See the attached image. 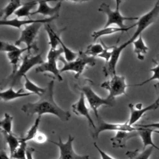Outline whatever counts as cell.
I'll return each mask as SVG.
<instances>
[{
	"mask_svg": "<svg viewBox=\"0 0 159 159\" xmlns=\"http://www.w3.org/2000/svg\"><path fill=\"white\" fill-rule=\"evenodd\" d=\"M54 81L51 80L45 87V91L40 96L39 99L35 102H28L24 104L21 110L28 116L37 114L42 116L44 114H51L56 116L61 120L68 121L71 117L69 111L63 110L55 102L53 99Z\"/></svg>",
	"mask_w": 159,
	"mask_h": 159,
	"instance_id": "1",
	"label": "cell"
},
{
	"mask_svg": "<svg viewBox=\"0 0 159 159\" xmlns=\"http://www.w3.org/2000/svg\"><path fill=\"white\" fill-rule=\"evenodd\" d=\"M158 16L159 1H158L155 4L153 7L150 11L139 17L138 21L135 23L137 29L133 35L127 41H126L125 43H122L120 46L117 47L116 45H114L112 50V57L109 61L105 65L103 68V71L106 76L108 75L112 76L114 75H116V65L123 50H124V48H125L128 45L132 43L135 40H137L138 37L140 35H142V32L157 19Z\"/></svg>",
	"mask_w": 159,
	"mask_h": 159,
	"instance_id": "2",
	"label": "cell"
},
{
	"mask_svg": "<svg viewBox=\"0 0 159 159\" xmlns=\"http://www.w3.org/2000/svg\"><path fill=\"white\" fill-rule=\"evenodd\" d=\"M58 60L63 63V67L60 70V73L65 71H73L75 73V78L78 79L83 72L86 66H93L96 65V58L94 57L88 56L83 51L78 52V57L73 61L68 62L61 56Z\"/></svg>",
	"mask_w": 159,
	"mask_h": 159,
	"instance_id": "3",
	"label": "cell"
},
{
	"mask_svg": "<svg viewBox=\"0 0 159 159\" xmlns=\"http://www.w3.org/2000/svg\"><path fill=\"white\" fill-rule=\"evenodd\" d=\"M44 61L42 57V53L30 56L27 55L24 56L22 60L21 65L19 66L17 71L13 74H11L6 79V84H10V87L14 86L20 83L22 78L35 65H42Z\"/></svg>",
	"mask_w": 159,
	"mask_h": 159,
	"instance_id": "4",
	"label": "cell"
},
{
	"mask_svg": "<svg viewBox=\"0 0 159 159\" xmlns=\"http://www.w3.org/2000/svg\"><path fill=\"white\" fill-rule=\"evenodd\" d=\"M121 1H116V7L114 11L112 10L110 6L105 2H102L99 9L98 11L102 12L106 14L107 19L104 25V27H110L112 24H116L119 28H126V25L124 24L125 20H139V17H125L122 16L119 11V6Z\"/></svg>",
	"mask_w": 159,
	"mask_h": 159,
	"instance_id": "5",
	"label": "cell"
},
{
	"mask_svg": "<svg viewBox=\"0 0 159 159\" xmlns=\"http://www.w3.org/2000/svg\"><path fill=\"white\" fill-rule=\"evenodd\" d=\"M75 87L79 91H81V93L84 94L96 118L99 116L98 114V108L99 107L102 106L112 107L116 104L115 100L111 99L107 97L102 98L96 94V93L92 89L90 85H84L82 86H76Z\"/></svg>",
	"mask_w": 159,
	"mask_h": 159,
	"instance_id": "6",
	"label": "cell"
},
{
	"mask_svg": "<svg viewBox=\"0 0 159 159\" xmlns=\"http://www.w3.org/2000/svg\"><path fill=\"white\" fill-rule=\"evenodd\" d=\"M63 53L62 48L58 49H50L47 55V61L42 65L37 66L35 71L36 73H51L55 78L57 79L58 81H62L63 78L61 76L60 70L57 65V61L59 57Z\"/></svg>",
	"mask_w": 159,
	"mask_h": 159,
	"instance_id": "7",
	"label": "cell"
},
{
	"mask_svg": "<svg viewBox=\"0 0 159 159\" xmlns=\"http://www.w3.org/2000/svg\"><path fill=\"white\" fill-rule=\"evenodd\" d=\"M42 24V23H35L26 26L23 30H21L20 37L15 42L14 44L19 47L21 43H24L26 45L28 53H30L31 49L37 52L39 48L35 43V40Z\"/></svg>",
	"mask_w": 159,
	"mask_h": 159,
	"instance_id": "8",
	"label": "cell"
},
{
	"mask_svg": "<svg viewBox=\"0 0 159 159\" xmlns=\"http://www.w3.org/2000/svg\"><path fill=\"white\" fill-rule=\"evenodd\" d=\"M125 83V78L124 76L114 75L111 78L103 82L101 86L109 91L108 98L115 100L117 96L126 95V88L129 86Z\"/></svg>",
	"mask_w": 159,
	"mask_h": 159,
	"instance_id": "9",
	"label": "cell"
},
{
	"mask_svg": "<svg viewBox=\"0 0 159 159\" xmlns=\"http://www.w3.org/2000/svg\"><path fill=\"white\" fill-rule=\"evenodd\" d=\"M97 125L96 129L92 132V137L94 139H98L100 133L104 131L108 130H114V131H128L132 132L136 131L138 127H135L128 124L127 122L122 124H114L109 123L103 120L100 116L96 118Z\"/></svg>",
	"mask_w": 159,
	"mask_h": 159,
	"instance_id": "10",
	"label": "cell"
},
{
	"mask_svg": "<svg viewBox=\"0 0 159 159\" xmlns=\"http://www.w3.org/2000/svg\"><path fill=\"white\" fill-rule=\"evenodd\" d=\"M74 137L71 135H68V140L66 142H63L60 137H59L58 142L49 140L50 142L56 145L60 149V159H89L88 155H80L76 154L73 148V142Z\"/></svg>",
	"mask_w": 159,
	"mask_h": 159,
	"instance_id": "11",
	"label": "cell"
},
{
	"mask_svg": "<svg viewBox=\"0 0 159 159\" xmlns=\"http://www.w3.org/2000/svg\"><path fill=\"white\" fill-rule=\"evenodd\" d=\"M59 16H54L52 17H47L42 19H29V20H19L17 18L13 19H7V20H1L0 24L1 25H7L17 29H21L22 26L26 25L28 24H33L35 23H42V24H48L53 20L57 19Z\"/></svg>",
	"mask_w": 159,
	"mask_h": 159,
	"instance_id": "12",
	"label": "cell"
},
{
	"mask_svg": "<svg viewBox=\"0 0 159 159\" xmlns=\"http://www.w3.org/2000/svg\"><path fill=\"white\" fill-rule=\"evenodd\" d=\"M85 96L83 93H81L80 96L78 101L73 104L71 106L73 112L78 116H84L88 120V124L92 127H93L94 130L96 129V125H95L91 115L89 114V109L85 104Z\"/></svg>",
	"mask_w": 159,
	"mask_h": 159,
	"instance_id": "13",
	"label": "cell"
},
{
	"mask_svg": "<svg viewBox=\"0 0 159 159\" xmlns=\"http://www.w3.org/2000/svg\"><path fill=\"white\" fill-rule=\"evenodd\" d=\"M62 1H59L54 7H51L48 4V1H38L39 7L37 10L31 12L30 16L36 14H42L43 16H48L49 17L59 16V12L61 8Z\"/></svg>",
	"mask_w": 159,
	"mask_h": 159,
	"instance_id": "14",
	"label": "cell"
},
{
	"mask_svg": "<svg viewBox=\"0 0 159 159\" xmlns=\"http://www.w3.org/2000/svg\"><path fill=\"white\" fill-rule=\"evenodd\" d=\"M138 135L137 130L128 132V131H117L114 137L111 139L112 145L114 148H124L127 142Z\"/></svg>",
	"mask_w": 159,
	"mask_h": 159,
	"instance_id": "15",
	"label": "cell"
},
{
	"mask_svg": "<svg viewBox=\"0 0 159 159\" xmlns=\"http://www.w3.org/2000/svg\"><path fill=\"white\" fill-rule=\"evenodd\" d=\"M129 108L130 109V117L127 122L130 125H134L148 111L155 110L157 109L154 102H153L152 104H150L147 107H142L140 109L135 108V106L130 103L129 104Z\"/></svg>",
	"mask_w": 159,
	"mask_h": 159,
	"instance_id": "16",
	"label": "cell"
},
{
	"mask_svg": "<svg viewBox=\"0 0 159 159\" xmlns=\"http://www.w3.org/2000/svg\"><path fill=\"white\" fill-rule=\"evenodd\" d=\"M138 127L137 129V133L138 135H139L142 140L143 146V150L145 149L147 147H152L153 148L157 149L159 151V147L154 143L152 140V133L153 132H157L159 134V131L155 130L154 129H150V128H145L142 127Z\"/></svg>",
	"mask_w": 159,
	"mask_h": 159,
	"instance_id": "17",
	"label": "cell"
},
{
	"mask_svg": "<svg viewBox=\"0 0 159 159\" xmlns=\"http://www.w3.org/2000/svg\"><path fill=\"white\" fill-rule=\"evenodd\" d=\"M32 94V93L27 92L25 93L23 89H20L17 91H14L12 87H10L9 89L5 91H1L0 93V96L1 99L2 101L7 102L9 101L19 98H22V97H25L28 96L29 95Z\"/></svg>",
	"mask_w": 159,
	"mask_h": 159,
	"instance_id": "18",
	"label": "cell"
},
{
	"mask_svg": "<svg viewBox=\"0 0 159 159\" xmlns=\"http://www.w3.org/2000/svg\"><path fill=\"white\" fill-rule=\"evenodd\" d=\"M136 26V24H134L129 27H127L126 28H119V27H104L102 29L98 30L97 31H94L92 34V37L94 39V41H95L96 39L99 38L100 37L104 36V35H111L113 34L116 32H127L130 29Z\"/></svg>",
	"mask_w": 159,
	"mask_h": 159,
	"instance_id": "19",
	"label": "cell"
},
{
	"mask_svg": "<svg viewBox=\"0 0 159 159\" xmlns=\"http://www.w3.org/2000/svg\"><path fill=\"white\" fill-rule=\"evenodd\" d=\"M25 51H27V47L23 48H19L16 50L8 52L7 53V56L9 60V63L12 66V71L11 74L16 73L17 71V70H18L19 63L20 61V58L21 55Z\"/></svg>",
	"mask_w": 159,
	"mask_h": 159,
	"instance_id": "20",
	"label": "cell"
},
{
	"mask_svg": "<svg viewBox=\"0 0 159 159\" xmlns=\"http://www.w3.org/2000/svg\"><path fill=\"white\" fill-rule=\"evenodd\" d=\"M132 43L134 45V52L137 55V58L140 60H143L145 55L148 50V48L145 45L142 35H140Z\"/></svg>",
	"mask_w": 159,
	"mask_h": 159,
	"instance_id": "21",
	"label": "cell"
},
{
	"mask_svg": "<svg viewBox=\"0 0 159 159\" xmlns=\"http://www.w3.org/2000/svg\"><path fill=\"white\" fill-rule=\"evenodd\" d=\"M3 136L4 140L6 143L7 144L9 148V152H10V157H11L14 152L16 151V150L18 148L20 144V139H18L13 134H7L4 132H1Z\"/></svg>",
	"mask_w": 159,
	"mask_h": 159,
	"instance_id": "22",
	"label": "cell"
},
{
	"mask_svg": "<svg viewBox=\"0 0 159 159\" xmlns=\"http://www.w3.org/2000/svg\"><path fill=\"white\" fill-rule=\"evenodd\" d=\"M153 150V148L152 147H148L142 151L136 149L132 151H128L125 154L129 159H149Z\"/></svg>",
	"mask_w": 159,
	"mask_h": 159,
	"instance_id": "23",
	"label": "cell"
},
{
	"mask_svg": "<svg viewBox=\"0 0 159 159\" xmlns=\"http://www.w3.org/2000/svg\"><path fill=\"white\" fill-rule=\"evenodd\" d=\"M21 2L19 0H12L1 11V16L4 15L3 19L7 20V19L12 14L16 12V11L22 6Z\"/></svg>",
	"mask_w": 159,
	"mask_h": 159,
	"instance_id": "24",
	"label": "cell"
},
{
	"mask_svg": "<svg viewBox=\"0 0 159 159\" xmlns=\"http://www.w3.org/2000/svg\"><path fill=\"white\" fill-rule=\"evenodd\" d=\"M38 4V1H29L24 3L14 13L17 17H30L32 12L30 11Z\"/></svg>",
	"mask_w": 159,
	"mask_h": 159,
	"instance_id": "25",
	"label": "cell"
},
{
	"mask_svg": "<svg viewBox=\"0 0 159 159\" xmlns=\"http://www.w3.org/2000/svg\"><path fill=\"white\" fill-rule=\"evenodd\" d=\"M23 78L25 79L24 88L26 90L29 91V93L32 94H36L40 96L45 91V88H41L37 86L36 84L30 80L26 75H24Z\"/></svg>",
	"mask_w": 159,
	"mask_h": 159,
	"instance_id": "26",
	"label": "cell"
},
{
	"mask_svg": "<svg viewBox=\"0 0 159 159\" xmlns=\"http://www.w3.org/2000/svg\"><path fill=\"white\" fill-rule=\"evenodd\" d=\"M45 29L48 36V39H49L48 43L50 45V48L57 49L58 45L60 44L58 41V39L60 37V34L55 32L54 30L48 24L45 25Z\"/></svg>",
	"mask_w": 159,
	"mask_h": 159,
	"instance_id": "27",
	"label": "cell"
},
{
	"mask_svg": "<svg viewBox=\"0 0 159 159\" xmlns=\"http://www.w3.org/2000/svg\"><path fill=\"white\" fill-rule=\"evenodd\" d=\"M40 119L41 116H38L36 118L34 124L31 126V127L29 129V130L27 131L25 136L24 137L20 138V141L23 142H27L30 140H34L35 136L38 132V129L39 127V124L40 122Z\"/></svg>",
	"mask_w": 159,
	"mask_h": 159,
	"instance_id": "28",
	"label": "cell"
},
{
	"mask_svg": "<svg viewBox=\"0 0 159 159\" xmlns=\"http://www.w3.org/2000/svg\"><path fill=\"white\" fill-rule=\"evenodd\" d=\"M13 117L7 113L4 114V118L0 122L1 132L7 134H13L12 131Z\"/></svg>",
	"mask_w": 159,
	"mask_h": 159,
	"instance_id": "29",
	"label": "cell"
},
{
	"mask_svg": "<svg viewBox=\"0 0 159 159\" xmlns=\"http://www.w3.org/2000/svg\"><path fill=\"white\" fill-rule=\"evenodd\" d=\"M103 51L104 47L102 43H96L88 45L84 52L88 56L95 57L101 54Z\"/></svg>",
	"mask_w": 159,
	"mask_h": 159,
	"instance_id": "30",
	"label": "cell"
},
{
	"mask_svg": "<svg viewBox=\"0 0 159 159\" xmlns=\"http://www.w3.org/2000/svg\"><path fill=\"white\" fill-rule=\"evenodd\" d=\"M58 41H59L60 45H61V46L63 53L65 54V59L66 60V61L68 62H70L75 60L78 57V53H77L76 52H74L73 51L70 50L68 47H67L62 42L60 37L58 39Z\"/></svg>",
	"mask_w": 159,
	"mask_h": 159,
	"instance_id": "31",
	"label": "cell"
},
{
	"mask_svg": "<svg viewBox=\"0 0 159 159\" xmlns=\"http://www.w3.org/2000/svg\"><path fill=\"white\" fill-rule=\"evenodd\" d=\"M27 142H21L18 148L10 158L11 159H27Z\"/></svg>",
	"mask_w": 159,
	"mask_h": 159,
	"instance_id": "32",
	"label": "cell"
},
{
	"mask_svg": "<svg viewBox=\"0 0 159 159\" xmlns=\"http://www.w3.org/2000/svg\"><path fill=\"white\" fill-rule=\"evenodd\" d=\"M101 43H102V45L104 47V51L101 54H99L98 57L104 58L106 60V64H107L109 61V60L112 57V50H113L114 45L111 46V47H107L104 44V43L102 40H101Z\"/></svg>",
	"mask_w": 159,
	"mask_h": 159,
	"instance_id": "33",
	"label": "cell"
},
{
	"mask_svg": "<svg viewBox=\"0 0 159 159\" xmlns=\"http://www.w3.org/2000/svg\"><path fill=\"white\" fill-rule=\"evenodd\" d=\"M150 71H152L153 73V75H152V76L150 78L143 81L141 83H139V84H135L134 86H142L143 84H145L146 83H148V82H150L151 81H153V80H158L159 81V63L155 67L151 68L150 69Z\"/></svg>",
	"mask_w": 159,
	"mask_h": 159,
	"instance_id": "34",
	"label": "cell"
},
{
	"mask_svg": "<svg viewBox=\"0 0 159 159\" xmlns=\"http://www.w3.org/2000/svg\"><path fill=\"white\" fill-rule=\"evenodd\" d=\"M19 47L16 46L15 44H12L6 42L1 41V45H0V50L2 52H10L12 51L16 50Z\"/></svg>",
	"mask_w": 159,
	"mask_h": 159,
	"instance_id": "35",
	"label": "cell"
},
{
	"mask_svg": "<svg viewBox=\"0 0 159 159\" xmlns=\"http://www.w3.org/2000/svg\"><path fill=\"white\" fill-rule=\"evenodd\" d=\"M34 140L38 143H43L47 140V137L46 135L41 132H38L35 136Z\"/></svg>",
	"mask_w": 159,
	"mask_h": 159,
	"instance_id": "36",
	"label": "cell"
},
{
	"mask_svg": "<svg viewBox=\"0 0 159 159\" xmlns=\"http://www.w3.org/2000/svg\"><path fill=\"white\" fill-rule=\"evenodd\" d=\"M94 147L97 149V150L98 151V152L99 153L101 157V159H114V158H112V157H111L110 155H109L107 153H106L105 152H104L103 150H102L96 144V142H94Z\"/></svg>",
	"mask_w": 159,
	"mask_h": 159,
	"instance_id": "37",
	"label": "cell"
},
{
	"mask_svg": "<svg viewBox=\"0 0 159 159\" xmlns=\"http://www.w3.org/2000/svg\"><path fill=\"white\" fill-rule=\"evenodd\" d=\"M154 88H155L156 94H157V98L154 102V104H155L156 107L157 109L159 107V82L154 84Z\"/></svg>",
	"mask_w": 159,
	"mask_h": 159,
	"instance_id": "38",
	"label": "cell"
},
{
	"mask_svg": "<svg viewBox=\"0 0 159 159\" xmlns=\"http://www.w3.org/2000/svg\"><path fill=\"white\" fill-rule=\"evenodd\" d=\"M137 126L145 127V128H150V129H152L154 130L158 129L159 131V122L152 123V124H145V125H137Z\"/></svg>",
	"mask_w": 159,
	"mask_h": 159,
	"instance_id": "39",
	"label": "cell"
},
{
	"mask_svg": "<svg viewBox=\"0 0 159 159\" xmlns=\"http://www.w3.org/2000/svg\"><path fill=\"white\" fill-rule=\"evenodd\" d=\"M35 149L32 147H27V159H34V153Z\"/></svg>",
	"mask_w": 159,
	"mask_h": 159,
	"instance_id": "40",
	"label": "cell"
},
{
	"mask_svg": "<svg viewBox=\"0 0 159 159\" xmlns=\"http://www.w3.org/2000/svg\"><path fill=\"white\" fill-rule=\"evenodd\" d=\"M0 159H11V158L7 155V153L3 150H1L0 153Z\"/></svg>",
	"mask_w": 159,
	"mask_h": 159,
	"instance_id": "41",
	"label": "cell"
},
{
	"mask_svg": "<svg viewBox=\"0 0 159 159\" xmlns=\"http://www.w3.org/2000/svg\"><path fill=\"white\" fill-rule=\"evenodd\" d=\"M58 159H60V158H58Z\"/></svg>",
	"mask_w": 159,
	"mask_h": 159,
	"instance_id": "42",
	"label": "cell"
}]
</instances>
